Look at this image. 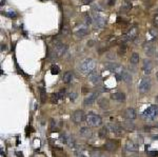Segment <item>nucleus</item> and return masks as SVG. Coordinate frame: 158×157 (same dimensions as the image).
Masks as SVG:
<instances>
[{"label": "nucleus", "instance_id": "nucleus-14", "mask_svg": "<svg viewBox=\"0 0 158 157\" xmlns=\"http://www.w3.org/2000/svg\"><path fill=\"white\" fill-rule=\"evenodd\" d=\"M88 80H90L93 84H98L101 81V77H100V75L98 73L92 72L91 74H88Z\"/></svg>", "mask_w": 158, "mask_h": 157}, {"label": "nucleus", "instance_id": "nucleus-4", "mask_svg": "<svg viewBox=\"0 0 158 157\" xmlns=\"http://www.w3.org/2000/svg\"><path fill=\"white\" fill-rule=\"evenodd\" d=\"M151 86H152L151 79L149 77H144L141 79L139 85H138V91H139L140 94H145L151 90Z\"/></svg>", "mask_w": 158, "mask_h": 157}, {"label": "nucleus", "instance_id": "nucleus-11", "mask_svg": "<svg viewBox=\"0 0 158 157\" xmlns=\"http://www.w3.org/2000/svg\"><path fill=\"white\" fill-rule=\"evenodd\" d=\"M66 51V45L61 43V42H57L56 45H55V53L58 57H60L62 56Z\"/></svg>", "mask_w": 158, "mask_h": 157}, {"label": "nucleus", "instance_id": "nucleus-25", "mask_svg": "<svg viewBox=\"0 0 158 157\" xmlns=\"http://www.w3.org/2000/svg\"><path fill=\"white\" fill-rule=\"evenodd\" d=\"M139 59H140V56H139V54H137V53H133V54L131 55V58H130V62H131L132 64H136V63L139 62Z\"/></svg>", "mask_w": 158, "mask_h": 157}, {"label": "nucleus", "instance_id": "nucleus-27", "mask_svg": "<svg viewBox=\"0 0 158 157\" xmlns=\"http://www.w3.org/2000/svg\"><path fill=\"white\" fill-rule=\"evenodd\" d=\"M107 132H108L107 126H103L99 130V132H98V136H99L100 138H105L106 135H107Z\"/></svg>", "mask_w": 158, "mask_h": 157}, {"label": "nucleus", "instance_id": "nucleus-45", "mask_svg": "<svg viewBox=\"0 0 158 157\" xmlns=\"http://www.w3.org/2000/svg\"><path fill=\"white\" fill-rule=\"evenodd\" d=\"M156 78H157V80H158V73L156 74Z\"/></svg>", "mask_w": 158, "mask_h": 157}, {"label": "nucleus", "instance_id": "nucleus-29", "mask_svg": "<svg viewBox=\"0 0 158 157\" xmlns=\"http://www.w3.org/2000/svg\"><path fill=\"white\" fill-rule=\"evenodd\" d=\"M60 99H61V98H60V96H59V94H58V93L53 94V95H52V97H51V101H52V103H58Z\"/></svg>", "mask_w": 158, "mask_h": 157}, {"label": "nucleus", "instance_id": "nucleus-15", "mask_svg": "<svg viewBox=\"0 0 158 157\" xmlns=\"http://www.w3.org/2000/svg\"><path fill=\"white\" fill-rule=\"evenodd\" d=\"M93 20H94V24L96 25V27H103L105 25V20H104V18L99 16V15H96L94 18H93Z\"/></svg>", "mask_w": 158, "mask_h": 157}, {"label": "nucleus", "instance_id": "nucleus-12", "mask_svg": "<svg viewBox=\"0 0 158 157\" xmlns=\"http://www.w3.org/2000/svg\"><path fill=\"white\" fill-rule=\"evenodd\" d=\"M143 51L145 53V55L147 56H153L154 55V52H155V47L153 45L152 42H145L143 44Z\"/></svg>", "mask_w": 158, "mask_h": 157}, {"label": "nucleus", "instance_id": "nucleus-41", "mask_svg": "<svg viewBox=\"0 0 158 157\" xmlns=\"http://www.w3.org/2000/svg\"><path fill=\"white\" fill-rule=\"evenodd\" d=\"M150 33H151L153 36H157V35H158V32H157V31H155V30H151V31H150Z\"/></svg>", "mask_w": 158, "mask_h": 157}, {"label": "nucleus", "instance_id": "nucleus-23", "mask_svg": "<svg viewBox=\"0 0 158 157\" xmlns=\"http://www.w3.org/2000/svg\"><path fill=\"white\" fill-rule=\"evenodd\" d=\"M132 8V3L130 1H124L120 7V11L123 12V13H127Z\"/></svg>", "mask_w": 158, "mask_h": 157}, {"label": "nucleus", "instance_id": "nucleus-17", "mask_svg": "<svg viewBox=\"0 0 158 157\" xmlns=\"http://www.w3.org/2000/svg\"><path fill=\"white\" fill-rule=\"evenodd\" d=\"M136 116H137V114H136V111L134 109H127L124 112V117L127 120L133 121L134 119H136Z\"/></svg>", "mask_w": 158, "mask_h": 157}, {"label": "nucleus", "instance_id": "nucleus-35", "mask_svg": "<svg viewBox=\"0 0 158 157\" xmlns=\"http://www.w3.org/2000/svg\"><path fill=\"white\" fill-rule=\"evenodd\" d=\"M77 153H78V157H88V155L86 154L85 151H79Z\"/></svg>", "mask_w": 158, "mask_h": 157}, {"label": "nucleus", "instance_id": "nucleus-42", "mask_svg": "<svg viewBox=\"0 0 158 157\" xmlns=\"http://www.w3.org/2000/svg\"><path fill=\"white\" fill-rule=\"evenodd\" d=\"M92 1H94V0H83V4H88V3H91Z\"/></svg>", "mask_w": 158, "mask_h": 157}, {"label": "nucleus", "instance_id": "nucleus-43", "mask_svg": "<svg viewBox=\"0 0 158 157\" xmlns=\"http://www.w3.org/2000/svg\"><path fill=\"white\" fill-rule=\"evenodd\" d=\"M153 139H158V134L155 135V136H153Z\"/></svg>", "mask_w": 158, "mask_h": 157}, {"label": "nucleus", "instance_id": "nucleus-16", "mask_svg": "<svg viewBox=\"0 0 158 157\" xmlns=\"http://www.w3.org/2000/svg\"><path fill=\"white\" fill-rule=\"evenodd\" d=\"M98 95H99V93H92V94H90L88 95L85 99H84V104L85 105H88V104H93L95 101H96V99H97V97H98Z\"/></svg>", "mask_w": 158, "mask_h": 157}, {"label": "nucleus", "instance_id": "nucleus-7", "mask_svg": "<svg viewBox=\"0 0 158 157\" xmlns=\"http://www.w3.org/2000/svg\"><path fill=\"white\" fill-rule=\"evenodd\" d=\"M105 67L107 68V70L115 72V75H120V76H121L122 71L124 70V68L120 64L115 63V62H107V63H105Z\"/></svg>", "mask_w": 158, "mask_h": 157}, {"label": "nucleus", "instance_id": "nucleus-33", "mask_svg": "<svg viewBox=\"0 0 158 157\" xmlns=\"http://www.w3.org/2000/svg\"><path fill=\"white\" fill-rule=\"evenodd\" d=\"M51 73H52L53 75H57V74L59 73V67H58L57 65H53L52 68H51Z\"/></svg>", "mask_w": 158, "mask_h": 157}, {"label": "nucleus", "instance_id": "nucleus-22", "mask_svg": "<svg viewBox=\"0 0 158 157\" xmlns=\"http://www.w3.org/2000/svg\"><path fill=\"white\" fill-rule=\"evenodd\" d=\"M121 77H122V79L126 82V83H130V82H132V75L127 72V71H125V70H123L122 71V73H121Z\"/></svg>", "mask_w": 158, "mask_h": 157}, {"label": "nucleus", "instance_id": "nucleus-38", "mask_svg": "<svg viewBox=\"0 0 158 157\" xmlns=\"http://www.w3.org/2000/svg\"><path fill=\"white\" fill-rule=\"evenodd\" d=\"M76 97H77V94H76V93H71V94H70V99H71V100H74Z\"/></svg>", "mask_w": 158, "mask_h": 157}, {"label": "nucleus", "instance_id": "nucleus-13", "mask_svg": "<svg viewBox=\"0 0 158 157\" xmlns=\"http://www.w3.org/2000/svg\"><path fill=\"white\" fill-rule=\"evenodd\" d=\"M107 129H108V131H111L112 133H114L116 135H120L122 133V127H120L116 123H108L107 124Z\"/></svg>", "mask_w": 158, "mask_h": 157}, {"label": "nucleus", "instance_id": "nucleus-21", "mask_svg": "<svg viewBox=\"0 0 158 157\" xmlns=\"http://www.w3.org/2000/svg\"><path fill=\"white\" fill-rule=\"evenodd\" d=\"M87 33H88V31H87V28H79L78 31H76L75 32V36L77 37V38H83V37H85L86 35H87Z\"/></svg>", "mask_w": 158, "mask_h": 157}, {"label": "nucleus", "instance_id": "nucleus-6", "mask_svg": "<svg viewBox=\"0 0 158 157\" xmlns=\"http://www.w3.org/2000/svg\"><path fill=\"white\" fill-rule=\"evenodd\" d=\"M71 118H72V121H73L74 123L79 124V123H81L82 121L85 120V115H84V113H83L81 110H77V111H75V112L72 114Z\"/></svg>", "mask_w": 158, "mask_h": 157}, {"label": "nucleus", "instance_id": "nucleus-32", "mask_svg": "<svg viewBox=\"0 0 158 157\" xmlns=\"http://www.w3.org/2000/svg\"><path fill=\"white\" fill-rule=\"evenodd\" d=\"M55 155L57 157H67L66 154L61 150V149H56V152H55Z\"/></svg>", "mask_w": 158, "mask_h": 157}, {"label": "nucleus", "instance_id": "nucleus-2", "mask_svg": "<svg viewBox=\"0 0 158 157\" xmlns=\"http://www.w3.org/2000/svg\"><path fill=\"white\" fill-rule=\"evenodd\" d=\"M85 121L90 126H99L102 123L101 117L95 113H88L85 115Z\"/></svg>", "mask_w": 158, "mask_h": 157}, {"label": "nucleus", "instance_id": "nucleus-36", "mask_svg": "<svg viewBox=\"0 0 158 157\" xmlns=\"http://www.w3.org/2000/svg\"><path fill=\"white\" fill-rule=\"evenodd\" d=\"M92 157H102L100 152H92Z\"/></svg>", "mask_w": 158, "mask_h": 157}, {"label": "nucleus", "instance_id": "nucleus-20", "mask_svg": "<svg viewBox=\"0 0 158 157\" xmlns=\"http://www.w3.org/2000/svg\"><path fill=\"white\" fill-rule=\"evenodd\" d=\"M111 98L115 101H123L125 99V95L121 92H117V93H114L111 95Z\"/></svg>", "mask_w": 158, "mask_h": 157}, {"label": "nucleus", "instance_id": "nucleus-5", "mask_svg": "<svg viewBox=\"0 0 158 157\" xmlns=\"http://www.w3.org/2000/svg\"><path fill=\"white\" fill-rule=\"evenodd\" d=\"M60 139H61L62 142H64L65 144H67L68 146H70L71 149H73V150H77V148H78L77 142H76V140L73 138V137H72L71 135H67V134H61Z\"/></svg>", "mask_w": 158, "mask_h": 157}, {"label": "nucleus", "instance_id": "nucleus-28", "mask_svg": "<svg viewBox=\"0 0 158 157\" xmlns=\"http://www.w3.org/2000/svg\"><path fill=\"white\" fill-rule=\"evenodd\" d=\"M98 103H99L100 107H101V109H103V110H105V107L108 106V101H107V99H105V98H102V99H100Z\"/></svg>", "mask_w": 158, "mask_h": 157}, {"label": "nucleus", "instance_id": "nucleus-31", "mask_svg": "<svg viewBox=\"0 0 158 157\" xmlns=\"http://www.w3.org/2000/svg\"><path fill=\"white\" fill-rule=\"evenodd\" d=\"M45 97H46L45 90L43 89V87H40V99H41V103H44L45 102Z\"/></svg>", "mask_w": 158, "mask_h": 157}, {"label": "nucleus", "instance_id": "nucleus-44", "mask_svg": "<svg viewBox=\"0 0 158 157\" xmlns=\"http://www.w3.org/2000/svg\"><path fill=\"white\" fill-rule=\"evenodd\" d=\"M156 102H157V103H158V96H157V97H156Z\"/></svg>", "mask_w": 158, "mask_h": 157}, {"label": "nucleus", "instance_id": "nucleus-34", "mask_svg": "<svg viewBox=\"0 0 158 157\" xmlns=\"http://www.w3.org/2000/svg\"><path fill=\"white\" fill-rule=\"evenodd\" d=\"M147 156L149 157H157L158 152L157 151H150V152H147Z\"/></svg>", "mask_w": 158, "mask_h": 157}, {"label": "nucleus", "instance_id": "nucleus-46", "mask_svg": "<svg viewBox=\"0 0 158 157\" xmlns=\"http://www.w3.org/2000/svg\"><path fill=\"white\" fill-rule=\"evenodd\" d=\"M155 127H157V129H158V124H156V125H155Z\"/></svg>", "mask_w": 158, "mask_h": 157}, {"label": "nucleus", "instance_id": "nucleus-37", "mask_svg": "<svg viewBox=\"0 0 158 157\" xmlns=\"http://www.w3.org/2000/svg\"><path fill=\"white\" fill-rule=\"evenodd\" d=\"M154 24L158 27V14H155L154 15Z\"/></svg>", "mask_w": 158, "mask_h": 157}, {"label": "nucleus", "instance_id": "nucleus-18", "mask_svg": "<svg viewBox=\"0 0 158 157\" xmlns=\"http://www.w3.org/2000/svg\"><path fill=\"white\" fill-rule=\"evenodd\" d=\"M152 68H153V65H152V62L150 60H144L143 61V65H142V70L144 72V74L149 75L151 72H152Z\"/></svg>", "mask_w": 158, "mask_h": 157}, {"label": "nucleus", "instance_id": "nucleus-1", "mask_svg": "<svg viewBox=\"0 0 158 157\" xmlns=\"http://www.w3.org/2000/svg\"><path fill=\"white\" fill-rule=\"evenodd\" d=\"M95 66H96V63L93 59L91 58H88V59H85L84 61L81 62V64L79 65V71H80L82 74H91L92 72H94L95 70Z\"/></svg>", "mask_w": 158, "mask_h": 157}, {"label": "nucleus", "instance_id": "nucleus-26", "mask_svg": "<svg viewBox=\"0 0 158 157\" xmlns=\"http://www.w3.org/2000/svg\"><path fill=\"white\" fill-rule=\"evenodd\" d=\"M72 79H73V74L71 72H66L63 75V78H62L63 82H65V83H70L72 81Z\"/></svg>", "mask_w": 158, "mask_h": 157}, {"label": "nucleus", "instance_id": "nucleus-24", "mask_svg": "<svg viewBox=\"0 0 158 157\" xmlns=\"http://www.w3.org/2000/svg\"><path fill=\"white\" fill-rule=\"evenodd\" d=\"M122 129H125V130H127V131H134V130H135V125L131 122V120L124 121V122L122 123Z\"/></svg>", "mask_w": 158, "mask_h": 157}, {"label": "nucleus", "instance_id": "nucleus-40", "mask_svg": "<svg viewBox=\"0 0 158 157\" xmlns=\"http://www.w3.org/2000/svg\"><path fill=\"white\" fill-rule=\"evenodd\" d=\"M5 15H6V16H9V17H15V16H16V13H14V12H11V13H5Z\"/></svg>", "mask_w": 158, "mask_h": 157}, {"label": "nucleus", "instance_id": "nucleus-10", "mask_svg": "<svg viewBox=\"0 0 158 157\" xmlns=\"http://www.w3.org/2000/svg\"><path fill=\"white\" fill-rule=\"evenodd\" d=\"M118 148V142L116 140H107L104 144V149L108 152H114Z\"/></svg>", "mask_w": 158, "mask_h": 157}, {"label": "nucleus", "instance_id": "nucleus-3", "mask_svg": "<svg viewBox=\"0 0 158 157\" xmlns=\"http://www.w3.org/2000/svg\"><path fill=\"white\" fill-rule=\"evenodd\" d=\"M156 116H158V105H151L145 109L142 113V117L149 120H154Z\"/></svg>", "mask_w": 158, "mask_h": 157}, {"label": "nucleus", "instance_id": "nucleus-8", "mask_svg": "<svg viewBox=\"0 0 158 157\" xmlns=\"http://www.w3.org/2000/svg\"><path fill=\"white\" fill-rule=\"evenodd\" d=\"M137 35H138V27L133 26L129 30V32L124 35V39L126 41H133L134 39L137 37Z\"/></svg>", "mask_w": 158, "mask_h": 157}, {"label": "nucleus", "instance_id": "nucleus-9", "mask_svg": "<svg viewBox=\"0 0 158 157\" xmlns=\"http://www.w3.org/2000/svg\"><path fill=\"white\" fill-rule=\"evenodd\" d=\"M79 134H80L81 137H83V138L90 139L93 136V131L91 130V127H88V126H82L81 129L79 130Z\"/></svg>", "mask_w": 158, "mask_h": 157}, {"label": "nucleus", "instance_id": "nucleus-30", "mask_svg": "<svg viewBox=\"0 0 158 157\" xmlns=\"http://www.w3.org/2000/svg\"><path fill=\"white\" fill-rule=\"evenodd\" d=\"M70 32H71V30H70V26H68L67 24H66V25H63V26H62L61 33H62V35H63V36H67L68 34H70Z\"/></svg>", "mask_w": 158, "mask_h": 157}, {"label": "nucleus", "instance_id": "nucleus-39", "mask_svg": "<svg viewBox=\"0 0 158 157\" xmlns=\"http://www.w3.org/2000/svg\"><path fill=\"white\" fill-rule=\"evenodd\" d=\"M95 44V41L94 40H88L87 41V46H93Z\"/></svg>", "mask_w": 158, "mask_h": 157}, {"label": "nucleus", "instance_id": "nucleus-19", "mask_svg": "<svg viewBox=\"0 0 158 157\" xmlns=\"http://www.w3.org/2000/svg\"><path fill=\"white\" fill-rule=\"evenodd\" d=\"M125 149L127 151H131V152H135V151H138V149H139V146H138L137 143L133 142V141H127L125 143Z\"/></svg>", "mask_w": 158, "mask_h": 157}]
</instances>
